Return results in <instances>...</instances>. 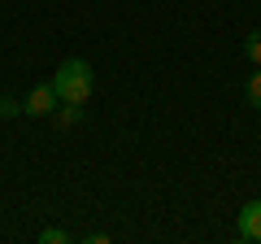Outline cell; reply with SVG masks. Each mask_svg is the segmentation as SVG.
<instances>
[{"label": "cell", "mask_w": 261, "mask_h": 244, "mask_svg": "<svg viewBox=\"0 0 261 244\" xmlns=\"http://www.w3.org/2000/svg\"><path fill=\"white\" fill-rule=\"evenodd\" d=\"M53 87H57V101L87 105V96H92V87H96V75H92V66H87L83 57H70V61H61V66H57Z\"/></svg>", "instance_id": "1"}, {"label": "cell", "mask_w": 261, "mask_h": 244, "mask_svg": "<svg viewBox=\"0 0 261 244\" xmlns=\"http://www.w3.org/2000/svg\"><path fill=\"white\" fill-rule=\"evenodd\" d=\"M57 87L53 83H39V87H31L27 92V101H22V109L31 113V118H53V109H57Z\"/></svg>", "instance_id": "2"}, {"label": "cell", "mask_w": 261, "mask_h": 244, "mask_svg": "<svg viewBox=\"0 0 261 244\" xmlns=\"http://www.w3.org/2000/svg\"><path fill=\"white\" fill-rule=\"evenodd\" d=\"M235 235L244 244H261V201H248V205L235 214Z\"/></svg>", "instance_id": "3"}, {"label": "cell", "mask_w": 261, "mask_h": 244, "mask_svg": "<svg viewBox=\"0 0 261 244\" xmlns=\"http://www.w3.org/2000/svg\"><path fill=\"white\" fill-rule=\"evenodd\" d=\"M53 122L61 127V131H70V127H79V122H83V105H70V101H65V109L57 105V109H53Z\"/></svg>", "instance_id": "4"}, {"label": "cell", "mask_w": 261, "mask_h": 244, "mask_svg": "<svg viewBox=\"0 0 261 244\" xmlns=\"http://www.w3.org/2000/svg\"><path fill=\"white\" fill-rule=\"evenodd\" d=\"M244 57H248L252 66H261V27H257V31H252V35H248V39H244Z\"/></svg>", "instance_id": "5"}, {"label": "cell", "mask_w": 261, "mask_h": 244, "mask_svg": "<svg viewBox=\"0 0 261 244\" xmlns=\"http://www.w3.org/2000/svg\"><path fill=\"white\" fill-rule=\"evenodd\" d=\"M244 96H248L252 109H261V66H257V75H248V87H244Z\"/></svg>", "instance_id": "6"}, {"label": "cell", "mask_w": 261, "mask_h": 244, "mask_svg": "<svg viewBox=\"0 0 261 244\" xmlns=\"http://www.w3.org/2000/svg\"><path fill=\"white\" fill-rule=\"evenodd\" d=\"M65 240H70L65 227H48V231H39V244H65Z\"/></svg>", "instance_id": "7"}, {"label": "cell", "mask_w": 261, "mask_h": 244, "mask_svg": "<svg viewBox=\"0 0 261 244\" xmlns=\"http://www.w3.org/2000/svg\"><path fill=\"white\" fill-rule=\"evenodd\" d=\"M18 113H27V109H22V101H13V96H0V118H18Z\"/></svg>", "instance_id": "8"}]
</instances>
